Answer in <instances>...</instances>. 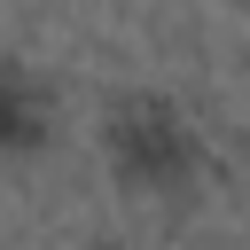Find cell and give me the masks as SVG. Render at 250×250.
<instances>
[{
  "mask_svg": "<svg viewBox=\"0 0 250 250\" xmlns=\"http://www.w3.org/2000/svg\"><path fill=\"white\" fill-rule=\"evenodd\" d=\"M109 156H117L133 180H180L188 156H195V141H188V125H180L164 102H133V109L109 117Z\"/></svg>",
  "mask_w": 250,
  "mask_h": 250,
  "instance_id": "obj_1",
  "label": "cell"
},
{
  "mask_svg": "<svg viewBox=\"0 0 250 250\" xmlns=\"http://www.w3.org/2000/svg\"><path fill=\"white\" fill-rule=\"evenodd\" d=\"M39 141H47V102H39V86L16 62H0V156L39 148Z\"/></svg>",
  "mask_w": 250,
  "mask_h": 250,
  "instance_id": "obj_2",
  "label": "cell"
}]
</instances>
